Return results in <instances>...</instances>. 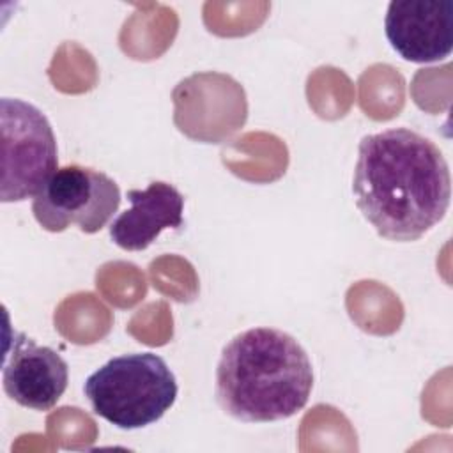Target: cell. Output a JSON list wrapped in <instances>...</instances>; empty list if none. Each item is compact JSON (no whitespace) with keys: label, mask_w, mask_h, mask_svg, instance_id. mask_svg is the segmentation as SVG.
<instances>
[{"label":"cell","mask_w":453,"mask_h":453,"mask_svg":"<svg viewBox=\"0 0 453 453\" xmlns=\"http://www.w3.org/2000/svg\"><path fill=\"white\" fill-rule=\"evenodd\" d=\"M352 191L357 209L380 237L418 241L446 216L449 166L423 134L407 127L386 129L361 138Z\"/></svg>","instance_id":"6da1fadb"},{"label":"cell","mask_w":453,"mask_h":453,"mask_svg":"<svg viewBox=\"0 0 453 453\" xmlns=\"http://www.w3.org/2000/svg\"><path fill=\"white\" fill-rule=\"evenodd\" d=\"M313 388L306 350L288 333L251 327L221 350L216 400L225 414L244 423H273L297 414Z\"/></svg>","instance_id":"7a4b0ae2"},{"label":"cell","mask_w":453,"mask_h":453,"mask_svg":"<svg viewBox=\"0 0 453 453\" xmlns=\"http://www.w3.org/2000/svg\"><path fill=\"white\" fill-rule=\"evenodd\" d=\"M92 411L122 430L156 423L175 403L177 380L166 361L152 352L111 357L83 384Z\"/></svg>","instance_id":"3957f363"},{"label":"cell","mask_w":453,"mask_h":453,"mask_svg":"<svg viewBox=\"0 0 453 453\" xmlns=\"http://www.w3.org/2000/svg\"><path fill=\"white\" fill-rule=\"evenodd\" d=\"M2 131V202L35 196L58 170L57 140L46 115L34 104L0 99Z\"/></svg>","instance_id":"277c9868"},{"label":"cell","mask_w":453,"mask_h":453,"mask_svg":"<svg viewBox=\"0 0 453 453\" xmlns=\"http://www.w3.org/2000/svg\"><path fill=\"white\" fill-rule=\"evenodd\" d=\"M120 205L119 184L106 173L67 165L58 168L34 196L32 212L48 232H64L76 225L96 234L111 219Z\"/></svg>","instance_id":"5b68a950"},{"label":"cell","mask_w":453,"mask_h":453,"mask_svg":"<svg viewBox=\"0 0 453 453\" xmlns=\"http://www.w3.org/2000/svg\"><path fill=\"white\" fill-rule=\"evenodd\" d=\"M384 30L402 58L416 64L442 60L453 50V0H393Z\"/></svg>","instance_id":"8992f818"},{"label":"cell","mask_w":453,"mask_h":453,"mask_svg":"<svg viewBox=\"0 0 453 453\" xmlns=\"http://www.w3.org/2000/svg\"><path fill=\"white\" fill-rule=\"evenodd\" d=\"M67 380V363L57 350L14 331L2 368V384L9 398L34 411H50L64 395Z\"/></svg>","instance_id":"52a82bcc"},{"label":"cell","mask_w":453,"mask_h":453,"mask_svg":"<svg viewBox=\"0 0 453 453\" xmlns=\"http://www.w3.org/2000/svg\"><path fill=\"white\" fill-rule=\"evenodd\" d=\"M131 209L110 225L111 241L126 251H142L166 228L182 226L184 196L168 182L154 180L145 189H129Z\"/></svg>","instance_id":"ba28073f"}]
</instances>
